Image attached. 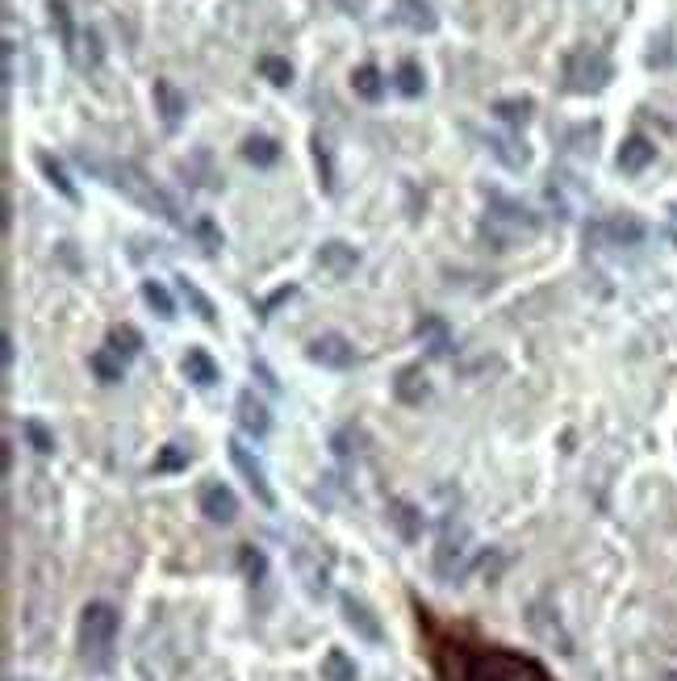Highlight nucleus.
<instances>
[{
    "mask_svg": "<svg viewBox=\"0 0 677 681\" xmlns=\"http://www.w3.org/2000/svg\"><path fill=\"white\" fill-rule=\"evenodd\" d=\"M439 681H548V673L506 648H473L469 640H439L435 644Z\"/></svg>",
    "mask_w": 677,
    "mask_h": 681,
    "instance_id": "obj_1",
    "label": "nucleus"
},
{
    "mask_svg": "<svg viewBox=\"0 0 677 681\" xmlns=\"http://www.w3.org/2000/svg\"><path fill=\"white\" fill-rule=\"evenodd\" d=\"M109 180H113V189H122L138 209H147V214H159V218H168V222H180L176 201L163 193L159 184H155V176H147L143 168H134V163H113V168H109Z\"/></svg>",
    "mask_w": 677,
    "mask_h": 681,
    "instance_id": "obj_2",
    "label": "nucleus"
},
{
    "mask_svg": "<svg viewBox=\"0 0 677 681\" xmlns=\"http://www.w3.org/2000/svg\"><path fill=\"white\" fill-rule=\"evenodd\" d=\"M481 230H485V239L494 247H510V243L531 239V234L540 230V218H535L531 209H523L519 201H506V197L494 193L489 197V214H485Z\"/></svg>",
    "mask_w": 677,
    "mask_h": 681,
    "instance_id": "obj_3",
    "label": "nucleus"
},
{
    "mask_svg": "<svg viewBox=\"0 0 677 681\" xmlns=\"http://www.w3.org/2000/svg\"><path fill=\"white\" fill-rule=\"evenodd\" d=\"M113 640H118V610H113L109 602H88L84 615H80V652H84V661L105 665L109 652H113Z\"/></svg>",
    "mask_w": 677,
    "mask_h": 681,
    "instance_id": "obj_4",
    "label": "nucleus"
},
{
    "mask_svg": "<svg viewBox=\"0 0 677 681\" xmlns=\"http://www.w3.org/2000/svg\"><path fill=\"white\" fill-rule=\"evenodd\" d=\"M611 59H606L602 51H594V46H581V51H573L565 59V88L569 92H602L606 84H611Z\"/></svg>",
    "mask_w": 677,
    "mask_h": 681,
    "instance_id": "obj_5",
    "label": "nucleus"
},
{
    "mask_svg": "<svg viewBox=\"0 0 677 681\" xmlns=\"http://www.w3.org/2000/svg\"><path fill=\"white\" fill-rule=\"evenodd\" d=\"M523 615H527V627H531V636H535V640H544L548 648L565 652V656L573 652L569 631H565V623L556 619V610H552V606H544V602H531V606L523 610Z\"/></svg>",
    "mask_w": 677,
    "mask_h": 681,
    "instance_id": "obj_6",
    "label": "nucleus"
},
{
    "mask_svg": "<svg viewBox=\"0 0 677 681\" xmlns=\"http://www.w3.org/2000/svg\"><path fill=\"white\" fill-rule=\"evenodd\" d=\"M464 560H469V531L464 527H443V544L435 552V569L443 581H456L464 573Z\"/></svg>",
    "mask_w": 677,
    "mask_h": 681,
    "instance_id": "obj_7",
    "label": "nucleus"
},
{
    "mask_svg": "<svg viewBox=\"0 0 677 681\" xmlns=\"http://www.w3.org/2000/svg\"><path fill=\"white\" fill-rule=\"evenodd\" d=\"M230 464L239 468L243 473V481L251 485V493L255 498H260V506H276V498H272V485H268V477H264V464L255 460L243 443H230Z\"/></svg>",
    "mask_w": 677,
    "mask_h": 681,
    "instance_id": "obj_8",
    "label": "nucleus"
},
{
    "mask_svg": "<svg viewBox=\"0 0 677 681\" xmlns=\"http://www.w3.org/2000/svg\"><path fill=\"white\" fill-rule=\"evenodd\" d=\"M310 360L314 364H326V368H352L356 364V351L343 335H322L310 343Z\"/></svg>",
    "mask_w": 677,
    "mask_h": 681,
    "instance_id": "obj_9",
    "label": "nucleus"
},
{
    "mask_svg": "<svg viewBox=\"0 0 677 681\" xmlns=\"http://www.w3.org/2000/svg\"><path fill=\"white\" fill-rule=\"evenodd\" d=\"M343 619H347V627L356 631V636L364 640V644H381V623H377V615L360 602V598H352V594H343Z\"/></svg>",
    "mask_w": 677,
    "mask_h": 681,
    "instance_id": "obj_10",
    "label": "nucleus"
},
{
    "mask_svg": "<svg viewBox=\"0 0 677 681\" xmlns=\"http://www.w3.org/2000/svg\"><path fill=\"white\" fill-rule=\"evenodd\" d=\"M201 510H205V519L209 523H235V514H239V502H235V493H230L226 485H205L201 489Z\"/></svg>",
    "mask_w": 677,
    "mask_h": 681,
    "instance_id": "obj_11",
    "label": "nucleus"
},
{
    "mask_svg": "<svg viewBox=\"0 0 677 681\" xmlns=\"http://www.w3.org/2000/svg\"><path fill=\"white\" fill-rule=\"evenodd\" d=\"M239 427H243L247 435H255V439H264V435L272 431V414H268V406H264L251 389L239 393Z\"/></svg>",
    "mask_w": 677,
    "mask_h": 681,
    "instance_id": "obj_12",
    "label": "nucleus"
},
{
    "mask_svg": "<svg viewBox=\"0 0 677 681\" xmlns=\"http://www.w3.org/2000/svg\"><path fill=\"white\" fill-rule=\"evenodd\" d=\"M318 264L331 272V276H352L356 272V264H360V255L347 247V243H339V239H331V243H322V251H318Z\"/></svg>",
    "mask_w": 677,
    "mask_h": 681,
    "instance_id": "obj_13",
    "label": "nucleus"
},
{
    "mask_svg": "<svg viewBox=\"0 0 677 681\" xmlns=\"http://www.w3.org/2000/svg\"><path fill=\"white\" fill-rule=\"evenodd\" d=\"M652 159H657V147H652L644 134H632V138H627V143L619 147V168H623V172H632V176H636V172H644Z\"/></svg>",
    "mask_w": 677,
    "mask_h": 681,
    "instance_id": "obj_14",
    "label": "nucleus"
},
{
    "mask_svg": "<svg viewBox=\"0 0 677 681\" xmlns=\"http://www.w3.org/2000/svg\"><path fill=\"white\" fill-rule=\"evenodd\" d=\"M155 109H159V117L168 126H180V117H184V109H189V101L180 97V88L172 80H155Z\"/></svg>",
    "mask_w": 677,
    "mask_h": 681,
    "instance_id": "obj_15",
    "label": "nucleus"
},
{
    "mask_svg": "<svg viewBox=\"0 0 677 681\" xmlns=\"http://www.w3.org/2000/svg\"><path fill=\"white\" fill-rule=\"evenodd\" d=\"M594 234H606L611 243H623V247H636V243H644V222L632 218V214H619V218H611L606 226H598Z\"/></svg>",
    "mask_w": 677,
    "mask_h": 681,
    "instance_id": "obj_16",
    "label": "nucleus"
},
{
    "mask_svg": "<svg viewBox=\"0 0 677 681\" xmlns=\"http://www.w3.org/2000/svg\"><path fill=\"white\" fill-rule=\"evenodd\" d=\"M34 159H38V168H42V176H46V180H51V189H55V193H59L63 201H72V205H76V201H80V193H76V184H72V180H67V172L59 168V159H55L51 151H38Z\"/></svg>",
    "mask_w": 677,
    "mask_h": 681,
    "instance_id": "obj_17",
    "label": "nucleus"
},
{
    "mask_svg": "<svg viewBox=\"0 0 677 681\" xmlns=\"http://www.w3.org/2000/svg\"><path fill=\"white\" fill-rule=\"evenodd\" d=\"M92 377H97L101 385H118L122 381V368H126V360L118 356L113 347H101V351H92Z\"/></svg>",
    "mask_w": 677,
    "mask_h": 681,
    "instance_id": "obj_18",
    "label": "nucleus"
},
{
    "mask_svg": "<svg viewBox=\"0 0 677 681\" xmlns=\"http://www.w3.org/2000/svg\"><path fill=\"white\" fill-rule=\"evenodd\" d=\"M243 159L255 163V168H272V163L280 159V143H276V138H268V134H251L243 143Z\"/></svg>",
    "mask_w": 677,
    "mask_h": 681,
    "instance_id": "obj_19",
    "label": "nucleus"
},
{
    "mask_svg": "<svg viewBox=\"0 0 677 681\" xmlns=\"http://www.w3.org/2000/svg\"><path fill=\"white\" fill-rule=\"evenodd\" d=\"M398 21H406V26L418 30V34L435 30V13H431L427 0H398Z\"/></svg>",
    "mask_w": 677,
    "mask_h": 681,
    "instance_id": "obj_20",
    "label": "nucleus"
},
{
    "mask_svg": "<svg viewBox=\"0 0 677 681\" xmlns=\"http://www.w3.org/2000/svg\"><path fill=\"white\" fill-rule=\"evenodd\" d=\"M184 372H189V381H193V385H201V389L218 381V364H214V360H209V356H205V351H201V347H193V351H189V356H184Z\"/></svg>",
    "mask_w": 677,
    "mask_h": 681,
    "instance_id": "obj_21",
    "label": "nucleus"
},
{
    "mask_svg": "<svg viewBox=\"0 0 677 681\" xmlns=\"http://www.w3.org/2000/svg\"><path fill=\"white\" fill-rule=\"evenodd\" d=\"M352 88H356V97H360V101H381L385 80H381L377 67L364 63V67H356V72H352Z\"/></svg>",
    "mask_w": 677,
    "mask_h": 681,
    "instance_id": "obj_22",
    "label": "nucleus"
},
{
    "mask_svg": "<svg viewBox=\"0 0 677 681\" xmlns=\"http://www.w3.org/2000/svg\"><path fill=\"white\" fill-rule=\"evenodd\" d=\"M393 389H398V397H402V402H410V406H418L427 397V381H423V372H418V368H402L398 381H393Z\"/></svg>",
    "mask_w": 677,
    "mask_h": 681,
    "instance_id": "obj_23",
    "label": "nucleus"
},
{
    "mask_svg": "<svg viewBox=\"0 0 677 681\" xmlns=\"http://www.w3.org/2000/svg\"><path fill=\"white\" fill-rule=\"evenodd\" d=\"M46 9H51V26H55V30H59V38H63V51H67V55H76V26H72V9H67L63 0H51Z\"/></svg>",
    "mask_w": 677,
    "mask_h": 681,
    "instance_id": "obj_24",
    "label": "nucleus"
},
{
    "mask_svg": "<svg viewBox=\"0 0 677 681\" xmlns=\"http://www.w3.org/2000/svg\"><path fill=\"white\" fill-rule=\"evenodd\" d=\"M322 677L326 681H356L360 673H356V665L347 661V652H339V648H331L322 656Z\"/></svg>",
    "mask_w": 677,
    "mask_h": 681,
    "instance_id": "obj_25",
    "label": "nucleus"
},
{
    "mask_svg": "<svg viewBox=\"0 0 677 681\" xmlns=\"http://www.w3.org/2000/svg\"><path fill=\"white\" fill-rule=\"evenodd\" d=\"M260 76L272 88H289L293 84V67H289V59H280V55H264L260 59Z\"/></svg>",
    "mask_w": 677,
    "mask_h": 681,
    "instance_id": "obj_26",
    "label": "nucleus"
},
{
    "mask_svg": "<svg viewBox=\"0 0 677 681\" xmlns=\"http://www.w3.org/2000/svg\"><path fill=\"white\" fill-rule=\"evenodd\" d=\"M418 339H427L431 343V356H448V326H443L439 318H423L418 322Z\"/></svg>",
    "mask_w": 677,
    "mask_h": 681,
    "instance_id": "obj_27",
    "label": "nucleus"
},
{
    "mask_svg": "<svg viewBox=\"0 0 677 681\" xmlns=\"http://www.w3.org/2000/svg\"><path fill=\"white\" fill-rule=\"evenodd\" d=\"M180 293H184V301H189L193 310H197V318H201V322H214V318H218V314H214V301H209V297L193 285L189 276H180Z\"/></svg>",
    "mask_w": 677,
    "mask_h": 681,
    "instance_id": "obj_28",
    "label": "nucleus"
},
{
    "mask_svg": "<svg viewBox=\"0 0 677 681\" xmlns=\"http://www.w3.org/2000/svg\"><path fill=\"white\" fill-rule=\"evenodd\" d=\"M398 92L402 97H423V67L414 59H402V67H398Z\"/></svg>",
    "mask_w": 677,
    "mask_h": 681,
    "instance_id": "obj_29",
    "label": "nucleus"
},
{
    "mask_svg": "<svg viewBox=\"0 0 677 681\" xmlns=\"http://www.w3.org/2000/svg\"><path fill=\"white\" fill-rule=\"evenodd\" d=\"M109 347L118 351L122 360H130V356H138V351H143V335H138L134 326H118V331L109 335Z\"/></svg>",
    "mask_w": 677,
    "mask_h": 681,
    "instance_id": "obj_30",
    "label": "nucleus"
},
{
    "mask_svg": "<svg viewBox=\"0 0 677 681\" xmlns=\"http://www.w3.org/2000/svg\"><path fill=\"white\" fill-rule=\"evenodd\" d=\"M239 565H243V573H247V581L251 585H260L264 581V573H268V560H264V552L260 548H239Z\"/></svg>",
    "mask_w": 677,
    "mask_h": 681,
    "instance_id": "obj_31",
    "label": "nucleus"
},
{
    "mask_svg": "<svg viewBox=\"0 0 677 681\" xmlns=\"http://www.w3.org/2000/svg\"><path fill=\"white\" fill-rule=\"evenodd\" d=\"M143 297L151 301V310H155L159 318H172V314H176V305H172L168 289H163V285H159V280H143Z\"/></svg>",
    "mask_w": 677,
    "mask_h": 681,
    "instance_id": "obj_32",
    "label": "nucleus"
},
{
    "mask_svg": "<svg viewBox=\"0 0 677 681\" xmlns=\"http://www.w3.org/2000/svg\"><path fill=\"white\" fill-rule=\"evenodd\" d=\"M494 113L502 117L506 126H523L527 117H531V101H527V97H515V101H498V105H494Z\"/></svg>",
    "mask_w": 677,
    "mask_h": 681,
    "instance_id": "obj_33",
    "label": "nucleus"
},
{
    "mask_svg": "<svg viewBox=\"0 0 677 681\" xmlns=\"http://www.w3.org/2000/svg\"><path fill=\"white\" fill-rule=\"evenodd\" d=\"M26 439H30V448H34V452H42V456H51V452H55V435L46 431L38 418H30V422H26Z\"/></svg>",
    "mask_w": 677,
    "mask_h": 681,
    "instance_id": "obj_34",
    "label": "nucleus"
},
{
    "mask_svg": "<svg viewBox=\"0 0 677 681\" xmlns=\"http://www.w3.org/2000/svg\"><path fill=\"white\" fill-rule=\"evenodd\" d=\"M172 468H189V452L176 448V443H168V448L159 452V460H155V473H172Z\"/></svg>",
    "mask_w": 677,
    "mask_h": 681,
    "instance_id": "obj_35",
    "label": "nucleus"
},
{
    "mask_svg": "<svg viewBox=\"0 0 677 681\" xmlns=\"http://www.w3.org/2000/svg\"><path fill=\"white\" fill-rule=\"evenodd\" d=\"M489 151H498L506 163H510V168H523V163H527V151H519V147H510V138H489Z\"/></svg>",
    "mask_w": 677,
    "mask_h": 681,
    "instance_id": "obj_36",
    "label": "nucleus"
},
{
    "mask_svg": "<svg viewBox=\"0 0 677 681\" xmlns=\"http://www.w3.org/2000/svg\"><path fill=\"white\" fill-rule=\"evenodd\" d=\"M389 514H393V519H398V523H402V535H406V539H414V535H418V519H414V506L398 502V506H393Z\"/></svg>",
    "mask_w": 677,
    "mask_h": 681,
    "instance_id": "obj_37",
    "label": "nucleus"
},
{
    "mask_svg": "<svg viewBox=\"0 0 677 681\" xmlns=\"http://www.w3.org/2000/svg\"><path fill=\"white\" fill-rule=\"evenodd\" d=\"M314 159H318V180H322V189L331 193V163H326V151H322V138H314Z\"/></svg>",
    "mask_w": 677,
    "mask_h": 681,
    "instance_id": "obj_38",
    "label": "nucleus"
},
{
    "mask_svg": "<svg viewBox=\"0 0 677 681\" xmlns=\"http://www.w3.org/2000/svg\"><path fill=\"white\" fill-rule=\"evenodd\" d=\"M197 230H201V239H205L209 247H218V243H222V239H218V230L209 226V222H197Z\"/></svg>",
    "mask_w": 677,
    "mask_h": 681,
    "instance_id": "obj_39",
    "label": "nucleus"
},
{
    "mask_svg": "<svg viewBox=\"0 0 677 681\" xmlns=\"http://www.w3.org/2000/svg\"><path fill=\"white\" fill-rule=\"evenodd\" d=\"M9 681H17V677H9Z\"/></svg>",
    "mask_w": 677,
    "mask_h": 681,
    "instance_id": "obj_40",
    "label": "nucleus"
},
{
    "mask_svg": "<svg viewBox=\"0 0 677 681\" xmlns=\"http://www.w3.org/2000/svg\"><path fill=\"white\" fill-rule=\"evenodd\" d=\"M673 681H677V677H673Z\"/></svg>",
    "mask_w": 677,
    "mask_h": 681,
    "instance_id": "obj_41",
    "label": "nucleus"
}]
</instances>
